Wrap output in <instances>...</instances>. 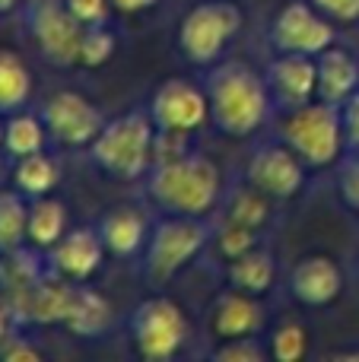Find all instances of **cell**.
<instances>
[{"label": "cell", "instance_id": "14", "mask_svg": "<svg viewBox=\"0 0 359 362\" xmlns=\"http://www.w3.org/2000/svg\"><path fill=\"white\" fill-rule=\"evenodd\" d=\"M102 251H105V242H102L99 229H70L67 235H61V242L51 248V264L48 267L54 274H61L64 280L80 283L86 276H93L102 264Z\"/></svg>", "mask_w": 359, "mask_h": 362}, {"label": "cell", "instance_id": "25", "mask_svg": "<svg viewBox=\"0 0 359 362\" xmlns=\"http://www.w3.org/2000/svg\"><path fill=\"white\" fill-rule=\"evenodd\" d=\"M45 134H48V127H45V121H38L35 115H13L4 124V150L10 153V156L23 159V156H29V153L42 150Z\"/></svg>", "mask_w": 359, "mask_h": 362}, {"label": "cell", "instance_id": "9", "mask_svg": "<svg viewBox=\"0 0 359 362\" xmlns=\"http://www.w3.org/2000/svg\"><path fill=\"white\" fill-rule=\"evenodd\" d=\"M271 42L286 54H312L318 57L334 45V25L315 4L293 0L277 13L271 25Z\"/></svg>", "mask_w": 359, "mask_h": 362}, {"label": "cell", "instance_id": "4", "mask_svg": "<svg viewBox=\"0 0 359 362\" xmlns=\"http://www.w3.org/2000/svg\"><path fill=\"white\" fill-rule=\"evenodd\" d=\"M283 144L302 159L309 169H322L331 165L343 144V121H341V105L324 99H312L305 105L293 108L290 118L283 124Z\"/></svg>", "mask_w": 359, "mask_h": 362}, {"label": "cell", "instance_id": "32", "mask_svg": "<svg viewBox=\"0 0 359 362\" xmlns=\"http://www.w3.org/2000/svg\"><path fill=\"white\" fill-rule=\"evenodd\" d=\"M341 121H343V144L350 153H359V89L341 105Z\"/></svg>", "mask_w": 359, "mask_h": 362}, {"label": "cell", "instance_id": "8", "mask_svg": "<svg viewBox=\"0 0 359 362\" xmlns=\"http://www.w3.org/2000/svg\"><path fill=\"white\" fill-rule=\"evenodd\" d=\"M184 331H188V321H184L182 308L172 299H163V296L140 302L131 315L134 350L153 362L175 356L178 346L184 344Z\"/></svg>", "mask_w": 359, "mask_h": 362}, {"label": "cell", "instance_id": "35", "mask_svg": "<svg viewBox=\"0 0 359 362\" xmlns=\"http://www.w3.org/2000/svg\"><path fill=\"white\" fill-rule=\"evenodd\" d=\"M341 194L353 210H359V156H353L341 172Z\"/></svg>", "mask_w": 359, "mask_h": 362}, {"label": "cell", "instance_id": "24", "mask_svg": "<svg viewBox=\"0 0 359 362\" xmlns=\"http://www.w3.org/2000/svg\"><path fill=\"white\" fill-rule=\"evenodd\" d=\"M29 229V206L23 191H0V255H10L23 245Z\"/></svg>", "mask_w": 359, "mask_h": 362}, {"label": "cell", "instance_id": "27", "mask_svg": "<svg viewBox=\"0 0 359 362\" xmlns=\"http://www.w3.org/2000/svg\"><path fill=\"white\" fill-rule=\"evenodd\" d=\"M264 219H267V194H261L258 187L242 191L239 197L233 200V206H229V223H239V226H248V229H258Z\"/></svg>", "mask_w": 359, "mask_h": 362}, {"label": "cell", "instance_id": "10", "mask_svg": "<svg viewBox=\"0 0 359 362\" xmlns=\"http://www.w3.org/2000/svg\"><path fill=\"white\" fill-rule=\"evenodd\" d=\"M210 115V102H207V89L194 86L191 80H165L163 86L153 93L150 102V118L159 131H175V134H188L194 127H201Z\"/></svg>", "mask_w": 359, "mask_h": 362}, {"label": "cell", "instance_id": "17", "mask_svg": "<svg viewBox=\"0 0 359 362\" xmlns=\"http://www.w3.org/2000/svg\"><path fill=\"white\" fill-rule=\"evenodd\" d=\"M108 321H112V305L105 302V296L89 286H70L61 325H67L76 337H95L108 327Z\"/></svg>", "mask_w": 359, "mask_h": 362}, {"label": "cell", "instance_id": "34", "mask_svg": "<svg viewBox=\"0 0 359 362\" xmlns=\"http://www.w3.org/2000/svg\"><path fill=\"white\" fill-rule=\"evenodd\" d=\"M0 356H4L6 362H35L42 353L35 350L32 344H25V337H4L0 340Z\"/></svg>", "mask_w": 359, "mask_h": 362}, {"label": "cell", "instance_id": "28", "mask_svg": "<svg viewBox=\"0 0 359 362\" xmlns=\"http://www.w3.org/2000/svg\"><path fill=\"white\" fill-rule=\"evenodd\" d=\"M114 51V35L102 25H89L83 35V48H80V64L83 67H102Z\"/></svg>", "mask_w": 359, "mask_h": 362}, {"label": "cell", "instance_id": "7", "mask_svg": "<svg viewBox=\"0 0 359 362\" xmlns=\"http://www.w3.org/2000/svg\"><path fill=\"white\" fill-rule=\"evenodd\" d=\"M207 226L201 216H172L153 229L150 242H146V276L153 283H165L207 245Z\"/></svg>", "mask_w": 359, "mask_h": 362}, {"label": "cell", "instance_id": "21", "mask_svg": "<svg viewBox=\"0 0 359 362\" xmlns=\"http://www.w3.org/2000/svg\"><path fill=\"white\" fill-rule=\"evenodd\" d=\"M229 283L248 296H261L271 289L273 283V255L271 251H245V255L233 257L229 264Z\"/></svg>", "mask_w": 359, "mask_h": 362}, {"label": "cell", "instance_id": "33", "mask_svg": "<svg viewBox=\"0 0 359 362\" xmlns=\"http://www.w3.org/2000/svg\"><path fill=\"white\" fill-rule=\"evenodd\" d=\"M312 4L334 23H356L359 19V0H312Z\"/></svg>", "mask_w": 359, "mask_h": 362}, {"label": "cell", "instance_id": "3", "mask_svg": "<svg viewBox=\"0 0 359 362\" xmlns=\"http://www.w3.org/2000/svg\"><path fill=\"white\" fill-rule=\"evenodd\" d=\"M153 127H156L153 118H146L143 112H127L114 121H105L99 137L89 144L95 165L118 178L143 175V169L153 165V150H156Z\"/></svg>", "mask_w": 359, "mask_h": 362}, {"label": "cell", "instance_id": "19", "mask_svg": "<svg viewBox=\"0 0 359 362\" xmlns=\"http://www.w3.org/2000/svg\"><path fill=\"white\" fill-rule=\"evenodd\" d=\"M99 235L105 242V251L121 257H131L143 248V238H146V226L143 216L131 206H121V210H112L102 216L99 223Z\"/></svg>", "mask_w": 359, "mask_h": 362}, {"label": "cell", "instance_id": "11", "mask_svg": "<svg viewBox=\"0 0 359 362\" xmlns=\"http://www.w3.org/2000/svg\"><path fill=\"white\" fill-rule=\"evenodd\" d=\"M42 121L48 134L64 146H89L105 127L102 112L80 93H57L45 102Z\"/></svg>", "mask_w": 359, "mask_h": 362}, {"label": "cell", "instance_id": "5", "mask_svg": "<svg viewBox=\"0 0 359 362\" xmlns=\"http://www.w3.org/2000/svg\"><path fill=\"white\" fill-rule=\"evenodd\" d=\"M242 25V13L229 0H207L194 6L178 25V48L197 67H210L220 61L223 48L233 42Z\"/></svg>", "mask_w": 359, "mask_h": 362}, {"label": "cell", "instance_id": "23", "mask_svg": "<svg viewBox=\"0 0 359 362\" xmlns=\"http://www.w3.org/2000/svg\"><path fill=\"white\" fill-rule=\"evenodd\" d=\"M13 185H16V191H23L25 197H45V194L57 185V165L51 163L42 150L29 153V156H23L16 163V169H13Z\"/></svg>", "mask_w": 359, "mask_h": 362}, {"label": "cell", "instance_id": "20", "mask_svg": "<svg viewBox=\"0 0 359 362\" xmlns=\"http://www.w3.org/2000/svg\"><path fill=\"white\" fill-rule=\"evenodd\" d=\"M64 229H67V210L64 204L51 197H35V204L29 206V229H25V242L32 248H54L61 242Z\"/></svg>", "mask_w": 359, "mask_h": 362}, {"label": "cell", "instance_id": "37", "mask_svg": "<svg viewBox=\"0 0 359 362\" xmlns=\"http://www.w3.org/2000/svg\"><path fill=\"white\" fill-rule=\"evenodd\" d=\"M16 6V0H0V13H10Z\"/></svg>", "mask_w": 359, "mask_h": 362}, {"label": "cell", "instance_id": "6", "mask_svg": "<svg viewBox=\"0 0 359 362\" xmlns=\"http://www.w3.org/2000/svg\"><path fill=\"white\" fill-rule=\"evenodd\" d=\"M25 23L35 38L45 61L54 67H73L80 64L83 35L89 25H83L64 0H32L25 10Z\"/></svg>", "mask_w": 359, "mask_h": 362}, {"label": "cell", "instance_id": "26", "mask_svg": "<svg viewBox=\"0 0 359 362\" xmlns=\"http://www.w3.org/2000/svg\"><path fill=\"white\" fill-rule=\"evenodd\" d=\"M309 350V334H305L302 325H283L273 331V340H271V353L273 359L280 362H299Z\"/></svg>", "mask_w": 359, "mask_h": 362}, {"label": "cell", "instance_id": "31", "mask_svg": "<svg viewBox=\"0 0 359 362\" xmlns=\"http://www.w3.org/2000/svg\"><path fill=\"white\" fill-rule=\"evenodd\" d=\"M67 10L80 19L83 25H102L108 19V6L112 0H64Z\"/></svg>", "mask_w": 359, "mask_h": 362}, {"label": "cell", "instance_id": "22", "mask_svg": "<svg viewBox=\"0 0 359 362\" xmlns=\"http://www.w3.org/2000/svg\"><path fill=\"white\" fill-rule=\"evenodd\" d=\"M29 89L32 76L25 70V64L13 51L0 48V115L23 108L25 99H29Z\"/></svg>", "mask_w": 359, "mask_h": 362}, {"label": "cell", "instance_id": "15", "mask_svg": "<svg viewBox=\"0 0 359 362\" xmlns=\"http://www.w3.org/2000/svg\"><path fill=\"white\" fill-rule=\"evenodd\" d=\"M341 289H343L341 267L324 255L302 257L290 274V293L296 296L302 305H312V308L331 305V302L341 296Z\"/></svg>", "mask_w": 359, "mask_h": 362}, {"label": "cell", "instance_id": "38", "mask_svg": "<svg viewBox=\"0 0 359 362\" xmlns=\"http://www.w3.org/2000/svg\"><path fill=\"white\" fill-rule=\"evenodd\" d=\"M0 146H4V124H0Z\"/></svg>", "mask_w": 359, "mask_h": 362}, {"label": "cell", "instance_id": "1", "mask_svg": "<svg viewBox=\"0 0 359 362\" xmlns=\"http://www.w3.org/2000/svg\"><path fill=\"white\" fill-rule=\"evenodd\" d=\"M271 86L245 64H220L207 76V102L210 118L226 137L254 134L267 121L271 112Z\"/></svg>", "mask_w": 359, "mask_h": 362}, {"label": "cell", "instance_id": "18", "mask_svg": "<svg viewBox=\"0 0 359 362\" xmlns=\"http://www.w3.org/2000/svg\"><path fill=\"white\" fill-rule=\"evenodd\" d=\"M258 327H261V308H258V302L248 293H242V289L226 293L213 305V334L216 337H223V340L252 337Z\"/></svg>", "mask_w": 359, "mask_h": 362}, {"label": "cell", "instance_id": "30", "mask_svg": "<svg viewBox=\"0 0 359 362\" xmlns=\"http://www.w3.org/2000/svg\"><path fill=\"white\" fill-rule=\"evenodd\" d=\"M220 248L229 261L239 257V255H245V251L254 248V229L239 226V223H226V229L220 232Z\"/></svg>", "mask_w": 359, "mask_h": 362}, {"label": "cell", "instance_id": "12", "mask_svg": "<svg viewBox=\"0 0 359 362\" xmlns=\"http://www.w3.org/2000/svg\"><path fill=\"white\" fill-rule=\"evenodd\" d=\"M248 185L258 187L267 197L286 200L302 187L305 163L290 150V146H261L248 163Z\"/></svg>", "mask_w": 359, "mask_h": 362}, {"label": "cell", "instance_id": "13", "mask_svg": "<svg viewBox=\"0 0 359 362\" xmlns=\"http://www.w3.org/2000/svg\"><path fill=\"white\" fill-rule=\"evenodd\" d=\"M267 86L277 105L293 108L305 105L318 95V61L312 54H286L280 51L277 61L267 67Z\"/></svg>", "mask_w": 359, "mask_h": 362}, {"label": "cell", "instance_id": "29", "mask_svg": "<svg viewBox=\"0 0 359 362\" xmlns=\"http://www.w3.org/2000/svg\"><path fill=\"white\" fill-rule=\"evenodd\" d=\"M216 362H261L264 350L254 344V337H233L213 353Z\"/></svg>", "mask_w": 359, "mask_h": 362}, {"label": "cell", "instance_id": "36", "mask_svg": "<svg viewBox=\"0 0 359 362\" xmlns=\"http://www.w3.org/2000/svg\"><path fill=\"white\" fill-rule=\"evenodd\" d=\"M159 4V0H112V6H118L121 13H137V10H146V6Z\"/></svg>", "mask_w": 359, "mask_h": 362}, {"label": "cell", "instance_id": "2", "mask_svg": "<svg viewBox=\"0 0 359 362\" xmlns=\"http://www.w3.org/2000/svg\"><path fill=\"white\" fill-rule=\"evenodd\" d=\"M150 197L172 216H204L220 197V172L201 153L156 163L150 175Z\"/></svg>", "mask_w": 359, "mask_h": 362}, {"label": "cell", "instance_id": "16", "mask_svg": "<svg viewBox=\"0 0 359 362\" xmlns=\"http://www.w3.org/2000/svg\"><path fill=\"white\" fill-rule=\"evenodd\" d=\"M318 61V99L334 102V105H343L350 95L359 89V64L350 51L334 48L331 45L328 51L315 57Z\"/></svg>", "mask_w": 359, "mask_h": 362}]
</instances>
